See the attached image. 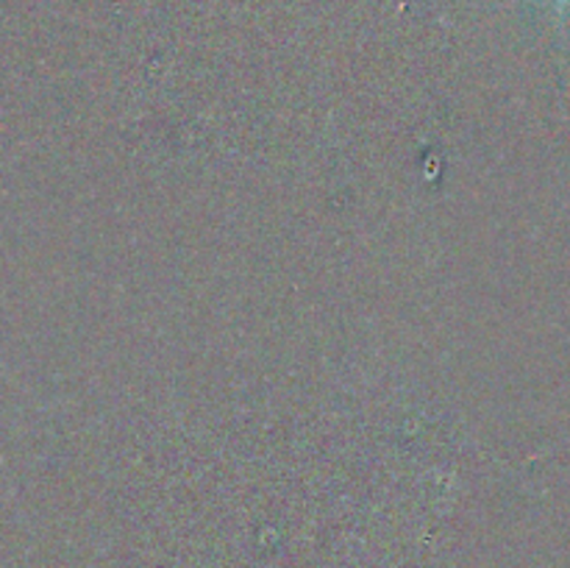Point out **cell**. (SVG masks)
I'll return each instance as SVG.
<instances>
[{"label":"cell","mask_w":570,"mask_h":568,"mask_svg":"<svg viewBox=\"0 0 570 568\" xmlns=\"http://www.w3.org/2000/svg\"><path fill=\"white\" fill-rule=\"evenodd\" d=\"M560 3H566V0H560Z\"/></svg>","instance_id":"cell-1"}]
</instances>
